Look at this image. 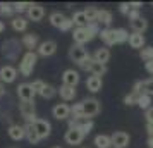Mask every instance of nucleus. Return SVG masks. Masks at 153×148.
Returning a JSON list of instances; mask_svg holds the SVG:
<instances>
[{"label":"nucleus","mask_w":153,"mask_h":148,"mask_svg":"<svg viewBox=\"0 0 153 148\" xmlns=\"http://www.w3.org/2000/svg\"><path fill=\"white\" fill-rule=\"evenodd\" d=\"M93 126H95V124H93V120H81V122H77L74 127H76L77 131H81V133L86 136V134H90V133H91ZM71 129H72V127H71Z\"/></svg>","instance_id":"473e14b6"},{"label":"nucleus","mask_w":153,"mask_h":148,"mask_svg":"<svg viewBox=\"0 0 153 148\" xmlns=\"http://www.w3.org/2000/svg\"><path fill=\"white\" fill-rule=\"evenodd\" d=\"M65 141H67V145H72V147H77V145H81L84 140V134L81 131H77L76 127H72V129H67L65 131Z\"/></svg>","instance_id":"4468645a"},{"label":"nucleus","mask_w":153,"mask_h":148,"mask_svg":"<svg viewBox=\"0 0 153 148\" xmlns=\"http://www.w3.org/2000/svg\"><path fill=\"white\" fill-rule=\"evenodd\" d=\"M127 17H129V21H134V19H139L141 17V14H139V10H129V14H127Z\"/></svg>","instance_id":"c03bdc74"},{"label":"nucleus","mask_w":153,"mask_h":148,"mask_svg":"<svg viewBox=\"0 0 153 148\" xmlns=\"http://www.w3.org/2000/svg\"><path fill=\"white\" fill-rule=\"evenodd\" d=\"M36 62H38V54L36 52H26L21 57V62H19V72L22 76H29L33 69H35Z\"/></svg>","instance_id":"20e7f679"},{"label":"nucleus","mask_w":153,"mask_h":148,"mask_svg":"<svg viewBox=\"0 0 153 148\" xmlns=\"http://www.w3.org/2000/svg\"><path fill=\"white\" fill-rule=\"evenodd\" d=\"M21 43L24 48H28V52H35V48H38V45H40V38L35 33H26L22 36Z\"/></svg>","instance_id":"f3484780"},{"label":"nucleus","mask_w":153,"mask_h":148,"mask_svg":"<svg viewBox=\"0 0 153 148\" xmlns=\"http://www.w3.org/2000/svg\"><path fill=\"white\" fill-rule=\"evenodd\" d=\"M112 21H114V17H112V12H110V10L98 9V12H97V24H103L105 28H110Z\"/></svg>","instance_id":"a211bd4d"},{"label":"nucleus","mask_w":153,"mask_h":148,"mask_svg":"<svg viewBox=\"0 0 153 148\" xmlns=\"http://www.w3.org/2000/svg\"><path fill=\"white\" fill-rule=\"evenodd\" d=\"M129 7H131L132 10H139V9L143 7V4H141V2H129Z\"/></svg>","instance_id":"49530a36"},{"label":"nucleus","mask_w":153,"mask_h":148,"mask_svg":"<svg viewBox=\"0 0 153 148\" xmlns=\"http://www.w3.org/2000/svg\"><path fill=\"white\" fill-rule=\"evenodd\" d=\"M100 35V24L97 22H90L88 26L84 28H76L72 31V40H74V45H83L84 43L91 42L95 36Z\"/></svg>","instance_id":"f257e3e1"},{"label":"nucleus","mask_w":153,"mask_h":148,"mask_svg":"<svg viewBox=\"0 0 153 148\" xmlns=\"http://www.w3.org/2000/svg\"><path fill=\"white\" fill-rule=\"evenodd\" d=\"M16 78H17V69L12 67V65H2L0 67V81L5 85V83H14Z\"/></svg>","instance_id":"ddd939ff"},{"label":"nucleus","mask_w":153,"mask_h":148,"mask_svg":"<svg viewBox=\"0 0 153 148\" xmlns=\"http://www.w3.org/2000/svg\"><path fill=\"white\" fill-rule=\"evenodd\" d=\"M4 31H5V24L0 21V33H4Z\"/></svg>","instance_id":"603ef678"},{"label":"nucleus","mask_w":153,"mask_h":148,"mask_svg":"<svg viewBox=\"0 0 153 148\" xmlns=\"http://www.w3.org/2000/svg\"><path fill=\"white\" fill-rule=\"evenodd\" d=\"M12 28H14V31H19V33L26 31V29H28V19L22 17V16L12 17Z\"/></svg>","instance_id":"c85d7f7f"},{"label":"nucleus","mask_w":153,"mask_h":148,"mask_svg":"<svg viewBox=\"0 0 153 148\" xmlns=\"http://www.w3.org/2000/svg\"><path fill=\"white\" fill-rule=\"evenodd\" d=\"M131 29H132V33L143 35L146 29H148V21H146L145 17L141 16L139 19H134V21H131Z\"/></svg>","instance_id":"b1692460"},{"label":"nucleus","mask_w":153,"mask_h":148,"mask_svg":"<svg viewBox=\"0 0 153 148\" xmlns=\"http://www.w3.org/2000/svg\"><path fill=\"white\" fill-rule=\"evenodd\" d=\"M145 117H146V122H150V120H153V105L148 109V110H145Z\"/></svg>","instance_id":"a18cd8bd"},{"label":"nucleus","mask_w":153,"mask_h":148,"mask_svg":"<svg viewBox=\"0 0 153 148\" xmlns=\"http://www.w3.org/2000/svg\"><path fill=\"white\" fill-rule=\"evenodd\" d=\"M52 148H60V147H52Z\"/></svg>","instance_id":"864d4df0"},{"label":"nucleus","mask_w":153,"mask_h":148,"mask_svg":"<svg viewBox=\"0 0 153 148\" xmlns=\"http://www.w3.org/2000/svg\"><path fill=\"white\" fill-rule=\"evenodd\" d=\"M93 59H95V62L107 65V62L110 60V50L107 48V47L105 48H97V52L93 54Z\"/></svg>","instance_id":"4be33fe9"},{"label":"nucleus","mask_w":153,"mask_h":148,"mask_svg":"<svg viewBox=\"0 0 153 148\" xmlns=\"http://www.w3.org/2000/svg\"><path fill=\"white\" fill-rule=\"evenodd\" d=\"M24 138L28 140L29 145H38L40 143V136L36 134L35 127H33V124H24Z\"/></svg>","instance_id":"6ab92c4d"},{"label":"nucleus","mask_w":153,"mask_h":148,"mask_svg":"<svg viewBox=\"0 0 153 148\" xmlns=\"http://www.w3.org/2000/svg\"><path fill=\"white\" fill-rule=\"evenodd\" d=\"M145 67H146V71H148V72H150V74L153 76V62H146V64H145Z\"/></svg>","instance_id":"09e8293b"},{"label":"nucleus","mask_w":153,"mask_h":148,"mask_svg":"<svg viewBox=\"0 0 153 148\" xmlns=\"http://www.w3.org/2000/svg\"><path fill=\"white\" fill-rule=\"evenodd\" d=\"M146 145H148V148H153V136H148V140H146Z\"/></svg>","instance_id":"8fccbe9b"},{"label":"nucleus","mask_w":153,"mask_h":148,"mask_svg":"<svg viewBox=\"0 0 153 148\" xmlns=\"http://www.w3.org/2000/svg\"><path fill=\"white\" fill-rule=\"evenodd\" d=\"M136 105H138L139 109H143V110H148V109L152 107V97H148V95H138Z\"/></svg>","instance_id":"72a5a7b5"},{"label":"nucleus","mask_w":153,"mask_h":148,"mask_svg":"<svg viewBox=\"0 0 153 148\" xmlns=\"http://www.w3.org/2000/svg\"><path fill=\"white\" fill-rule=\"evenodd\" d=\"M31 86H33V90H35L36 95H38V93L42 91V88L45 86V81H42V79H36V81H33V83H31Z\"/></svg>","instance_id":"79ce46f5"},{"label":"nucleus","mask_w":153,"mask_h":148,"mask_svg":"<svg viewBox=\"0 0 153 148\" xmlns=\"http://www.w3.org/2000/svg\"><path fill=\"white\" fill-rule=\"evenodd\" d=\"M38 95H40L42 98H45V100H52V98L57 95V88H55V86L47 85V83H45V86L42 88V91L38 93Z\"/></svg>","instance_id":"2f4dec72"},{"label":"nucleus","mask_w":153,"mask_h":148,"mask_svg":"<svg viewBox=\"0 0 153 148\" xmlns=\"http://www.w3.org/2000/svg\"><path fill=\"white\" fill-rule=\"evenodd\" d=\"M110 141H112V148H126L129 147V134L126 131H115V133L110 136Z\"/></svg>","instance_id":"1a4fd4ad"},{"label":"nucleus","mask_w":153,"mask_h":148,"mask_svg":"<svg viewBox=\"0 0 153 148\" xmlns=\"http://www.w3.org/2000/svg\"><path fill=\"white\" fill-rule=\"evenodd\" d=\"M7 133H9V136H10V140H14V141L24 140V126H19V124H10Z\"/></svg>","instance_id":"412c9836"},{"label":"nucleus","mask_w":153,"mask_h":148,"mask_svg":"<svg viewBox=\"0 0 153 148\" xmlns=\"http://www.w3.org/2000/svg\"><path fill=\"white\" fill-rule=\"evenodd\" d=\"M81 109H83V117L86 120H93L95 115L100 114L102 110V103L97 98H84L81 102Z\"/></svg>","instance_id":"7ed1b4c3"},{"label":"nucleus","mask_w":153,"mask_h":148,"mask_svg":"<svg viewBox=\"0 0 153 148\" xmlns=\"http://www.w3.org/2000/svg\"><path fill=\"white\" fill-rule=\"evenodd\" d=\"M136 102H138V95H134V93H127L124 97V105L127 107H132V105H136Z\"/></svg>","instance_id":"ea45409f"},{"label":"nucleus","mask_w":153,"mask_h":148,"mask_svg":"<svg viewBox=\"0 0 153 148\" xmlns=\"http://www.w3.org/2000/svg\"><path fill=\"white\" fill-rule=\"evenodd\" d=\"M102 86H103V81H102V78H97V76H90V78L86 79V88H88L91 93L102 91Z\"/></svg>","instance_id":"5701e85b"},{"label":"nucleus","mask_w":153,"mask_h":148,"mask_svg":"<svg viewBox=\"0 0 153 148\" xmlns=\"http://www.w3.org/2000/svg\"><path fill=\"white\" fill-rule=\"evenodd\" d=\"M100 40L107 45V47H112V45H115V40H114V29L112 28H103L100 29Z\"/></svg>","instance_id":"393cba45"},{"label":"nucleus","mask_w":153,"mask_h":148,"mask_svg":"<svg viewBox=\"0 0 153 148\" xmlns=\"http://www.w3.org/2000/svg\"><path fill=\"white\" fill-rule=\"evenodd\" d=\"M88 55H90V54H88V50L84 48L83 45H72L69 48V59L74 64H77V65L83 62Z\"/></svg>","instance_id":"6e6552de"},{"label":"nucleus","mask_w":153,"mask_h":148,"mask_svg":"<svg viewBox=\"0 0 153 148\" xmlns=\"http://www.w3.org/2000/svg\"><path fill=\"white\" fill-rule=\"evenodd\" d=\"M139 57H141L145 62H152L153 60V47H145V48L139 52Z\"/></svg>","instance_id":"c9c22d12"},{"label":"nucleus","mask_w":153,"mask_h":148,"mask_svg":"<svg viewBox=\"0 0 153 148\" xmlns=\"http://www.w3.org/2000/svg\"><path fill=\"white\" fill-rule=\"evenodd\" d=\"M52 114L57 120H65L71 117V107L67 103H57L52 109Z\"/></svg>","instance_id":"2eb2a0df"},{"label":"nucleus","mask_w":153,"mask_h":148,"mask_svg":"<svg viewBox=\"0 0 153 148\" xmlns=\"http://www.w3.org/2000/svg\"><path fill=\"white\" fill-rule=\"evenodd\" d=\"M129 45H131V48H145V43H146V40H145V36L143 35H138V33H131L129 35Z\"/></svg>","instance_id":"a878e982"},{"label":"nucleus","mask_w":153,"mask_h":148,"mask_svg":"<svg viewBox=\"0 0 153 148\" xmlns=\"http://www.w3.org/2000/svg\"><path fill=\"white\" fill-rule=\"evenodd\" d=\"M79 81H81V78H79V72H77V71L65 69L62 72V85L71 86V88H76V86L79 85Z\"/></svg>","instance_id":"f8f14e48"},{"label":"nucleus","mask_w":153,"mask_h":148,"mask_svg":"<svg viewBox=\"0 0 153 148\" xmlns=\"http://www.w3.org/2000/svg\"><path fill=\"white\" fill-rule=\"evenodd\" d=\"M19 112L24 117L26 124H33L38 117H36V107L35 102H21L19 103Z\"/></svg>","instance_id":"423d86ee"},{"label":"nucleus","mask_w":153,"mask_h":148,"mask_svg":"<svg viewBox=\"0 0 153 148\" xmlns=\"http://www.w3.org/2000/svg\"><path fill=\"white\" fill-rule=\"evenodd\" d=\"M0 14H2V16H12V14H14L12 4H7V2H0Z\"/></svg>","instance_id":"4c0bfd02"},{"label":"nucleus","mask_w":153,"mask_h":148,"mask_svg":"<svg viewBox=\"0 0 153 148\" xmlns=\"http://www.w3.org/2000/svg\"><path fill=\"white\" fill-rule=\"evenodd\" d=\"M114 40H115V45L119 43H126L129 40V31L124 28H115L114 29Z\"/></svg>","instance_id":"c756f323"},{"label":"nucleus","mask_w":153,"mask_h":148,"mask_svg":"<svg viewBox=\"0 0 153 148\" xmlns=\"http://www.w3.org/2000/svg\"><path fill=\"white\" fill-rule=\"evenodd\" d=\"M139 95H148V97H153V78L139 81Z\"/></svg>","instance_id":"cd10ccee"},{"label":"nucleus","mask_w":153,"mask_h":148,"mask_svg":"<svg viewBox=\"0 0 153 148\" xmlns=\"http://www.w3.org/2000/svg\"><path fill=\"white\" fill-rule=\"evenodd\" d=\"M57 93L60 95V98L64 102H72V100L76 98V88H71V86H65V85L60 86L57 90Z\"/></svg>","instance_id":"aec40b11"},{"label":"nucleus","mask_w":153,"mask_h":148,"mask_svg":"<svg viewBox=\"0 0 153 148\" xmlns=\"http://www.w3.org/2000/svg\"><path fill=\"white\" fill-rule=\"evenodd\" d=\"M146 131H148V136H153V120L146 122Z\"/></svg>","instance_id":"de8ad7c7"},{"label":"nucleus","mask_w":153,"mask_h":148,"mask_svg":"<svg viewBox=\"0 0 153 148\" xmlns=\"http://www.w3.org/2000/svg\"><path fill=\"white\" fill-rule=\"evenodd\" d=\"M79 67H81V69H84V71H88L91 76H97V78H102L105 72H107V65L95 62L93 55H88V57H86L83 62L79 64Z\"/></svg>","instance_id":"f03ea898"},{"label":"nucleus","mask_w":153,"mask_h":148,"mask_svg":"<svg viewBox=\"0 0 153 148\" xmlns=\"http://www.w3.org/2000/svg\"><path fill=\"white\" fill-rule=\"evenodd\" d=\"M4 93H5V86H4V83H2V81H0V97H2Z\"/></svg>","instance_id":"3c124183"},{"label":"nucleus","mask_w":153,"mask_h":148,"mask_svg":"<svg viewBox=\"0 0 153 148\" xmlns=\"http://www.w3.org/2000/svg\"><path fill=\"white\" fill-rule=\"evenodd\" d=\"M21 47H22V43H19L17 40H14V38H10V40H5V42H4L2 52H4V55H5L7 60H16V59L19 57V54H21V50H22Z\"/></svg>","instance_id":"39448f33"},{"label":"nucleus","mask_w":153,"mask_h":148,"mask_svg":"<svg viewBox=\"0 0 153 148\" xmlns=\"http://www.w3.org/2000/svg\"><path fill=\"white\" fill-rule=\"evenodd\" d=\"M95 147L97 148H112V141L108 134H97L95 136Z\"/></svg>","instance_id":"7c9ffc66"},{"label":"nucleus","mask_w":153,"mask_h":148,"mask_svg":"<svg viewBox=\"0 0 153 148\" xmlns=\"http://www.w3.org/2000/svg\"><path fill=\"white\" fill-rule=\"evenodd\" d=\"M57 52V43L53 40H45V42H40L38 48H36V54L42 57H52Z\"/></svg>","instance_id":"9b49d317"},{"label":"nucleus","mask_w":153,"mask_h":148,"mask_svg":"<svg viewBox=\"0 0 153 148\" xmlns=\"http://www.w3.org/2000/svg\"><path fill=\"white\" fill-rule=\"evenodd\" d=\"M17 97L21 102H35L36 91L33 90L31 83H21L17 86Z\"/></svg>","instance_id":"0eeeda50"},{"label":"nucleus","mask_w":153,"mask_h":148,"mask_svg":"<svg viewBox=\"0 0 153 148\" xmlns=\"http://www.w3.org/2000/svg\"><path fill=\"white\" fill-rule=\"evenodd\" d=\"M64 19H65V16H64L62 12H52V14L48 16L50 24H52V26H55V28H59V26L62 24Z\"/></svg>","instance_id":"f704fd0d"},{"label":"nucleus","mask_w":153,"mask_h":148,"mask_svg":"<svg viewBox=\"0 0 153 148\" xmlns=\"http://www.w3.org/2000/svg\"><path fill=\"white\" fill-rule=\"evenodd\" d=\"M97 12H98V9H95V7H88L84 10L86 19H88V24H90V22H97Z\"/></svg>","instance_id":"58836bf2"},{"label":"nucleus","mask_w":153,"mask_h":148,"mask_svg":"<svg viewBox=\"0 0 153 148\" xmlns=\"http://www.w3.org/2000/svg\"><path fill=\"white\" fill-rule=\"evenodd\" d=\"M31 7V4L29 2H16L12 4V9H14V12H28V9Z\"/></svg>","instance_id":"e433bc0d"},{"label":"nucleus","mask_w":153,"mask_h":148,"mask_svg":"<svg viewBox=\"0 0 153 148\" xmlns=\"http://www.w3.org/2000/svg\"><path fill=\"white\" fill-rule=\"evenodd\" d=\"M71 21H72V24H74L76 28H84V26H88V19H86L84 10H77V12H74L72 17H71Z\"/></svg>","instance_id":"bb28decb"},{"label":"nucleus","mask_w":153,"mask_h":148,"mask_svg":"<svg viewBox=\"0 0 153 148\" xmlns=\"http://www.w3.org/2000/svg\"><path fill=\"white\" fill-rule=\"evenodd\" d=\"M72 26H74V24H72V21H71V17H65V19H64V22L59 26V29H60V31H71V29H72Z\"/></svg>","instance_id":"a19ab883"},{"label":"nucleus","mask_w":153,"mask_h":148,"mask_svg":"<svg viewBox=\"0 0 153 148\" xmlns=\"http://www.w3.org/2000/svg\"><path fill=\"white\" fill-rule=\"evenodd\" d=\"M33 127H35L36 134L40 136V140L48 138L50 133H52V126H50L48 120H45V119H36L35 122H33Z\"/></svg>","instance_id":"9d476101"},{"label":"nucleus","mask_w":153,"mask_h":148,"mask_svg":"<svg viewBox=\"0 0 153 148\" xmlns=\"http://www.w3.org/2000/svg\"><path fill=\"white\" fill-rule=\"evenodd\" d=\"M152 62H153V60H152Z\"/></svg>","instance_id":"5fc2aeb1"},{"label":"nucleus","mask_w":153,"mask_h":148,"mask_svg":"<svg viewBox=\"0 0 153 148\" xmlns=\"http://www.w3.org/2000/svg\"><path fill=\"white\" fill-rule=\"evenodd\" d=\"M28 21H33V22H38L43 19V16H45V9L43 5L40 4H31V7L28 9Z\"/></svg>","instance_id":"dca6fc26"},{"label":"nucleus","mask_w":153,"mask_h":148,"mask_svg":"<svg viewBox=\"0 0 153 148\" xmlns=\"http://www.w3.org/2000/svg\"><path fill=\"white\" fill-rule=\"evenodd\" d=\"M119 10H120V14L127 16V14H129V10H131V7H129V2H122V4L119 5Z\"/></svg>","instance_id":"37998d69"}]
</instances>
